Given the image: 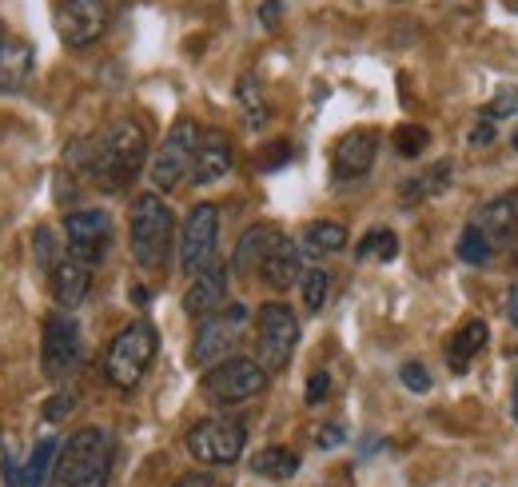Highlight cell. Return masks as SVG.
Returning a JSON list of instances; mask_svg holds the SVG:
<instances>
[{
	"mask_svg": "<svg viewBox=\"0 0 518 487\" xmlns=\"http://www.w3.org/2000/svg\"><path fill=\"white\" fill-rule=\"evenodd\" d=\"M144 160H148V132L140 120L124 116L108 124L100 140L88 144V180L108 196L128 192L144 172Z\"/></svg>",
	"mask_w": 518,
	"mask_h": 487,
	"instance_id": "cell-1",
	"label": "cell"
},
{
	"mask_svg": "<svg viewBox=\"0 0 518 487\" xmlns=\"http://www.w3.org/2000/svg\"><path fill=\"white\" fill-rule=\"evenodd\" d=\"M112 456H116V440L108 428H96V424L80 428L60 444L48 487H108Z\"/></svg>",
	"mask_w": 518,
	"mask_h": 487,
	"instance_id": "cell-2",
	"label": "cell"
},
{
	"mask_svg": "<svg viewBox=\"0 0 518 487\" xmlns=\"http://www.w3.org/2000/svg\"><path fill=\"white\" fill-rule=\"evenodd\" d=\"M172 236H176V216L164 204L160 192H144L136 196L132 212H128V248L132 260L144 272H164L168 256H172Z\"/></svg>",
	"mask_w": 518,
	"mask_h": 487,
	"instance_id": "cell-3",
	"label": "cell"
},
{
	"mask_svg": "<svg viewBox=\"0 0 518 487\" xmlns=\"http://www.w3.org/2000/svg\"><path fill=\"white\" fill-rule=\"evenodd\" d=\"M160 352V332L152 320H132L112 344H108V356H104V380L120 392H132L140 388V380L148 376L152 360Z\"/></svg>",
	"mask_w": 518,
	"mask_h": 487,
	"instance_id": "cell-4",
	"label": "cell"
},
{
	"mask_svg": "<svg viewBox=\"0 0 518 487\" xmlns=\"http://www.w3.org/2000/svg\"><path fill=\"white\" fill-rule=\"evenodd\" d=\"M267 380L271 376L259 368L252 356H228V360H220L216 368L204 372L200 396L212 408H240V404H248V400L267 392Z\"/></svg>",
	"mask_w": 518,
	"mask_h": 487,
	"instance_id": "cell-5",
	"label": "cell"
},
{
	"mask_svg": "<svg viewBox=\"0 0 518 487\" xmlns=\"http://www.w3.org/2000/svg\"><path fill=\"white\" fill-rule=\"evenodd\" d=\"M200 124L192 120V116H180L172 128H168V136L160 140V148H156V156H152V184H156V192H176L188 176H192V160H196V148H200Z\"/></svg>",
	"mask_w": 518,
	"mask_h": 487,
	"instance_id": "cell-6",
	"label": "cell"
},
{
	"mask_svg": "<svg viewBox=\"0 0 518 487\" xmlns=\"http://www.w3.org/2000/svg\"><path fill=\"white\" fill-rule=\"evenodd\" d=\"M244 328H248V308L244 304H224L220 312H212V316L200 320V328L192 336L188 360L196 368H216L220 360L236 356V344H240Z\"/></svg>",
	"mask_w": 518,
	"mask_h": 487,
	"instance_id": "cell-7",
	"label": "cell"
},
{
	"mask_svg": "<svg viewBox=\"0 0 518 487\" xmlns=\"http://www.w3.org/2000/svg\"><path fill=\"white\" fill-rule=\"evenodd\" d=\"M299 344V320L287 304H263L256 312V364L275 376L291 364Z\"/></svg>",
	"mask_w": 518,
	"mask_h": 487,
	"instance_id": "cell-8",
	"label": "cell"
},
{
	"mask_svg": "<svg viewBox=\"0 0 518 487\" xmlns=\"http://www.w3.org/2000/svg\"><path fill=\"white\" fill-rule=\"evenodd\" d=\"M84 348H80V324L68 312H52L44 316V332H40V372L52 384H64L80 372Z\"/></svg>",
	"mask_w": 518,
	"mask_h": 487,
	"instance_id": "cell-9",
	"label": "cell"
},
{
	"mask_svg": "<svg viewBox=\"0 0 518 487\" xmlns=\"http://www.w3.org/2000/svg\"><path fill=\"white\" fill-rule=\"evenodd\" d=\"M184 444H188V456L200 460L204 468H232L248 448V428L240 420L216 416V420H200Z\"/></svg>",
	"mask_w": 518,
	"mask_h": 487,
	"instance_id": "cell-10",
	"label": "cell"
},
{
	"mask_svg": "<svg viewBox=\"0 0 518 487\" xmlns=\"http://www.w3.org/2000/svg\"><path fill=\"white\" fill-rule=\"evenodd\" d=\"M220 248V212L216 204H196L184 220V236H180V272L196 276L216 260Z\"/></svg>",
	"mask_w": 518,
	"mask_h": 487,
	"instance_id": "cell-11",
	"label": "cell"
},
{
	"mask_svg": "<svg viewBox=\"0 0 518 487\" xmlns=\"http://www.w3.org/2000/svg\"><path fill=\"white\" fill-rule=\"evenodd\" d=\"M64 240L76 260L96 268L112 248V216L104 208H76L64 216Z\"/></svg>",
	"mask_w": 518,
	"mask_h": 487,
	"instance_id": "cell-12",
	"label": "cell"
},
{
	"mask_svg": "<svg viewBox=\"0 0 518 487\" xmlns=\"http://www.w3.org/2000/svg\"><path fill=\"white\" fill-rule=\"evenodd\" d=\"M108 28V4L104 0H60L56 4V32L68 48H84L100 40Z\"/></svg>",
	"mask_w": 518,
	"mask_h": 487,
	"instance_id": "cell-13",
	"label": "cell"
},
{
	"mask_svg": "<svg viewBox=\"0 0 518 487\" xmlns=\"http://www.w3.org/2000/svg\"><path fill=\"white\" fill-rule=\"evenodd\" d=\"M379 156V132L375 128H351L335 152H331V176L335 180H363Z\"/></svg>",
	"mask_w": 518,
	"mask_h": 487,
	"instance_id": "cell-14",
	"label": "cell"
},
{
	"mask_svg": "<svg viewBox=\"0 0 518 487\" xmlns=\"http://www.w3.org/2000/svg\"><path fill=\"white\" fill-rule=\"evenodd\" d=\"M471 228H479L491 248H518V188L487 200Z\"/></svg>",
	"mask_w": 518,
	"mask_h": 487,
	"instance_id": "cell-15",
	"label": "cell"
},
{
	"mask_svg": "<svg viewBox=\"0 0 518 487\" xmlns=\"http://www.w3.org/2000/svg\"><path fill=\"white\" fill-rule=\"evenodd\" d=\"M224 304H228V264L212 260L204 272L192 276V284H188V292H184V312H188L192 320H204V316L220 312Z\"/></svg>",
	"mask_w": 518,
	"mask_h": 487,
	"instance_id": "cell-16",
	"label": "cell"
},
{
	"mask_svg": "<svg viewBox=\"0 0 518 487\" xmlns=\"http://www.w3.org/2000/svg\"><path fill=\"white\" fill-rule=\"evenodd\" d=\"M48 288H52V300L60 308H80L92 292V268L84 260H76L72 252H64L60 264L52 268V276H48Z\"/></svg>",
	"mask_w": 518,
	"mask_h": 487,
	"instance_id": "cell-17",
	"label": "cell"
},
{
	"mask_svg": "<svg viewBox=\"0 0 518 487\" xmlns=\"http://www.w3.org/2000/svg\"><path fill=\"white\" fill-rule=\"evenodd\" d=\"M228 172H232V140H228L224 132H204L188 180H192L196 188H208V184L224 180Z\"/></svg>",
	"mask_w": 518,
	"mask_h": 487,
	"instance_id": "cell-18",
	"label": "cell"
},
{
	"mask_svg": "<svg viewBox=\"0 0 518 487\" xmlns=\"http://www.w3.org/2000/svg\"><path fill=\"white\" fill-rule=\"evenodd\" d=\"M259 276H263V284L271 292H287L291 284H299V276H303V252H299V244L291 236H279L271 244L267 260L259 264Z\"/></svg>",
	"mask_w": 518,
	"mask_h": 487,
	"instance_id": "cell-19",
	"label": "cell"
},
{
	"mask_svg": "<svg viewBox=\"0 0 518 487\" xmlns=\"http://www.w3.org/2000/svg\"><path fill=\"white\" fill-rule=\"evenodd\" d=\"M283 232L275 228V224H267V220H259L252 224L244 236H240V244H236V252H232V272H240V276H248V272H259V264L267 260V252H271V244L279 240Z\"/></svg>",
	"mask_w": 518,
	"mask_h": 487,
	"instance_id": "cell-20",
	"label": "cell"
},
{
	"mask_svg": "<svg viewBox=\"0 0 518 487\" xmlns=\"http://www.w3.org/2000/svg\"><path fill=\"white\" fill-rule=\"evenodd\" d=\"M451 172H455V164H451V160H439V164H431V168H423V172L407 176V180L399 184V200H403V208H419V204L435 200V196L451 184Z\"/></svg>",
	"mask_w": 518,
	"mask_h": 487,
	"instance_id": "cell-21",
	"label": "cell"
},
{
	"mask_svg": "<svg viewBox=\"0 0 518 487\" xmlns=\"http://www.w3.org/2000/svg\"><path fill=\"white\" fill-rule=\"evenodd\" d=\"M236 108H240V120L248 132H263L267 120H271V104H267V92L259 84L256 72H244L240 84H236Z\"/></svg>",
	"mask_w": 518,
	"mask_h": 487,
	"instance_id": "cell-22",
	"label": "cell"
},
{
	"mask_svg": "<svg viewBox=\"0 0 518 487\" xmlns=\"http://www.w3.org/2000/svg\"><path fill=\"white\" fill-rule=\"evenodd\" d=\"M32 76V44L0 40V92H20Z\"/></svg>",
	"mask_w": 518,
	"mask_h": 487,
	"instance_id": "cell-23",
	"label": "cell"
},
{
	"mask_svg": "<svg viewBox=\"0 0 518 487\" xmlns=\"http://www.w3.org/2000/svg\"><path fill=\"white\" fill-rule=\"evenodd\" d=\"M343 248H347V228L335 224V220H315V224H307L303 236H299V252H303L307 260L335 256V252H343Z\"/></svg>",
	"mask_w": 518,
	"mask_h": 487,
	"instance_id": "cell-24",
	"label": "cell"
},
{
	"mask_svg": "<svg viewBox=\"0 0 518 487\" xmlns=\"http://www.w3.org/2000/svg\"><path fill=\"white\" fill-rule=\"evenodd\" d=\"M491 340V328L483 320H467L455 336H451V348H447V360H451V372H467V364L487 348Z\"/></svg>",
	"mask_w": 518,
	"mask_h": 487,
	"instance_id": "cell-25",
	"label": "cell"
},
{
	"mask_svg": "<svg viewBox=\"0 0 518 487\" xmlns=\"http://www.w3.org/2000/svg\"><path fill=\"white\" fill-rule=\"evenodd\" d=\"M56 452H60V440H56V436H44V440H36L32 456L24 460V487H48L52 464H56Z\"/></svg>",
	"mask_w": 518,
	"mask_h": 487,
	"instance_id": "cell-26",
	"label": "cell"
},
{
	"mask_svg": "<svg viewBox=\"0 0 518 487\" xmlns=\"http://www.w3.org/2000/svg\"><path fill=\"white\" fill-rule=\"evenodd\" d=\"M252 472L263 480H291L299 472V456L291 448H263L252 460Z\"/></svg>",
	"mask_w": 518,
	"mask_h": 487,
	"instance_id": "cell-27",
	"label": "cell"
},
{
	"mask_svg": "<svg viewBox=\"0 0 518 487\" xmlns=\"http://www.w3.org/2000/svg\"><path fill=\"white\" fill-rule=\"evenodd\" d=\"M355 256L359 260H395L399 256V240H395V232L391 228H371L363 240H359V248H355Z\"/></svg>",
	"mask_w": 518,
	"mask_h": 487,
	"instance_id": "cell-28",
	"label": "cell"
},
{
	"mask_svg": "<svg viewBox=\"0 0 518 487\" xmlns=\"http://www.w3.org/2000/svg\"><path fill=\"white\" fill-rule=\"evenodd\" d=\"M327 292H331V276L323 268H303L299 276V296H303V308L307 312H319L327 304Z\"/></svg>",
	"mask_w": 518,
	"mask_h": 487,
	"instance_id": "cell-29",
	"label": "cell"
},
{
	"mask_svg": "<svg viewBox=\"0 0 518 487\" xmlns=\"http://www.w3.org/2000/svg\"><path fill=\"white\" fill-rule=\"evenodd\" d=\"M455 252H459V260H463V264H475V268H479V264H487V260L495 256V248L487 244V236H483L479 228H471V224L463 228V236H459Z\"/></svg>",
	"mask_w": 518,
	"mask_h": 487,
	"instance_id": "cell-30",
	"label": "cell"
},
{
	"mask_svg": "<svg viewBox=\"0 0 518 487\" xmlns=\"http://www.w3.org/2000/svg\"><path fill=\"white\" fill-rule=\"evenodd\" d=\"M427 144H431V132H427L423 124H399V128H395V152H399V156L415 160V156L427 152Z\"/></svg>",
	"mask_w": 518,
	"mask_h": 487,
	"instance_id": "cell-31",
	"label": "cell"
},
{
	"mask_svg": "<svg viewBox=\"0 0 518 487\" xmlns=\"http://www.w3.org/2000/svg\"><path fill=\"white\" fill-rule=\"evenodd\" d=\"M60 244H56V236L48 232V228H36L32 232V260H36V268L44 272V276H52V268L60 264Z\"/></svg>",
	"mask_w": 518,
	"mask_h": 487,
	"instance_id": "cell-32",
	"label": "cell"
},
{
	"mask_svg": "<svg viewBox=\"0 0 518 487\" xmlns=\"http://www.w3.org/2000/svg\"><path fill=\"white\" fill-rule=\"evenodd\" d=\"M487 120H507V116H518V88H503L487 108H483Z\"/></svg>",
	"mask_w": 518,
	"mask_h": 487,
	"instance_id": "cell-33",
	"label": "cell"
},
{
	"mask_svg": "<svg viewBox=\"0 0 518 487\" xmlns=\"http://www.w3.org/2000/svg\"><path fill=\"white\" fill-rule=\"evenodd\" d=\"M76 400H80V396H76V392H68V388H64V392H56V396L44 404V420H48V424L68 420V412L76 408Z\"/></svg>",
	"mask_w": 518,
	"mask_h": 487,
	"instance_id": "cell-34",
	"label": "cell"
},
{
	"mask_svg": "<svg viewBox=\"0 0 518 487\" xmlns=\"http://www.w3.org/2000/svg\"><path fill=\"white\" fill-rule=\"evenodd\" d=\"M467 144H471V148H491V144H495V120L479 116V120L471 124V132H467Z\"/></svg>",
	"mask_w": 518,
	"mask_h": 487,
	"instance_id": "cell-35",
	"label": "cell"
},
{
	"mask_svg": "<svg viewBox=\"0 0 518 487\" xmlns=\"http://www.w3.org/2000/svg\"><path fill=\"white\" fill-rule=\"evenodd\" d=\"M399 380H403L411 392H427V388H431V376H427V368H423V364H415V360L399 368Z\"/></svg>",
	"mask_w": 518,
	"mask_h": 487,
	"instance_id": "cell-36",
	"label": "cell"
},
{
	"mask_svg": "<svg viewBox=\"0 0 518 487\" xmlns=\"http://www.w3.org/2000/svg\"><path fill=\"white\" fill-rule=\"evenodd\" d=\"M287 160H291V144H287V140H275V148L259 156V172H275V168L287 164Z\"/></svg>",
	"mask_w": 518,
	"mask_h": 487,
	"instance_id": "cell-37",
	"label": "cell"
},
{
	"mask_svg": "<svg viewBox=\"0 0 518 487\" xmlns=\"http://www.w3.org/2000/svg\"><path fill=\"white\" fill-rule=\"evenodd\" d=\"M327 396H331V376H327V372H315V376L307 380V396H303V400L315 408V404H323Z\"/></svg>",
	"mask_w": 518,
	"mask_h": 487,
	"instance_id": "cell-38",
	"label": "cell"
},
{
	"mask_svg": "<svg viewBox=\"0 0 518 487\" xmlns=\"http://www.w3.org/2000/svg\"><path fill=\"white\" fill-rule=\"evenodd\" d=\"M343 440H347V432H343L339 424H323V428L315 432V444H319L323 452H327V448H339Z\"/></svg>",
	"mask_w": 518,
	"mask_h": 487,
	"instance_id": "cell-39",
	"label": "cell"
},
{
	"mask_svg": "<svg viewBox=\"0 0 518 487\" xmlns=\"http://www.w3.org/2000/svg\"><path fill=\"white\" fill-rule=\"evenodd\" d=\"M279 16H283V4H279V0H263V4H259V24H263V28H275Z\"/></svg>",
	"mask_w": 518,
	"mask_h": 487,
	"instance_id": "cell-40",
	"label": "cell"
},
{
	"mask_svg": "<svg viewBox=\"0 0 518 487\" xmlns=\"http://www.w3.org/2000/svg\"><path fill=\"white\" fill-rule=\"evenodd\" d=\"M4 487H24V464H16L12 456H4Z\"/></svg>",
	"mask_w": 518,
	"mask_h": 487,
	"instance_id": "cell-41",
	"label": "cell"
},
{
	"mask_svg": "<svg viewBox=\"0 0 518 487\" xmlns=\"http://www.w3.org/2000/svg\"><path fill=\"white\" fill-rule=\"evenodd\" d=\"M172 487H216V480L208 472H188V476H180Z\"/></svg>",
	"mask_w": 518,
	"mask_h": 487,
	"instance_id": "cell-42",
	"label": "cell"
},
{
	"mask_svg": "<svg viewBox=\"0 0 518 487\" xmlns=\"http://www.w3.org/2000/svg\"><path fill=\"white\" fill-rule=\"evenodd\" d=\"M507 316L515 320V328H518V284H511V292H507Z\"/></svg>",
	"mask_w": 518,
	"mask_h": 487,
	"instance_id": "cell-43",
	"label": "cell"
},
{
	"mask_svg": "<svg viewBox=\"0 0 518 487\" xmlns=\"http://www.w3.org/2000/svg\"><path fill=\"white\" fill-rule=\"evenodd\" d=\"M132 304H136V308H144V304H148V288L132 284Z\"/></svg>",
	"mask_w": 518,
	"mask_h": 487,
	"instance_id": "cell-44",
	"label": "cell"
},
{
	"mask_svg": "<svg viewBox=\"0 0 518 487\" xmlns=\"http://www.w3.org/2000/svg\"><path fill=\"white\" fill-rule=\"evenodd\" d=\"M515 420H518V376H515Z\"/></svg>",
	"mask_w": 518,
	"mask_h": 487,
	"instance_id": "cell-45",
	"label": "cell"
},
{
	"mask_svg": "<svg viewBox=\"0 0 518 487\" xmlns=\"http://www.w3.org/2000/svg\"><path fill=\"white\" fill-rule=\"evenodd\" d=\"M511 148L518 152V128H515V136H511Z\"/></svg>",
	"mask_w": 518,
	"mask_h": 487,
	"instance_id": "cell-46",
	"label": "cell"
}]
</instances>
